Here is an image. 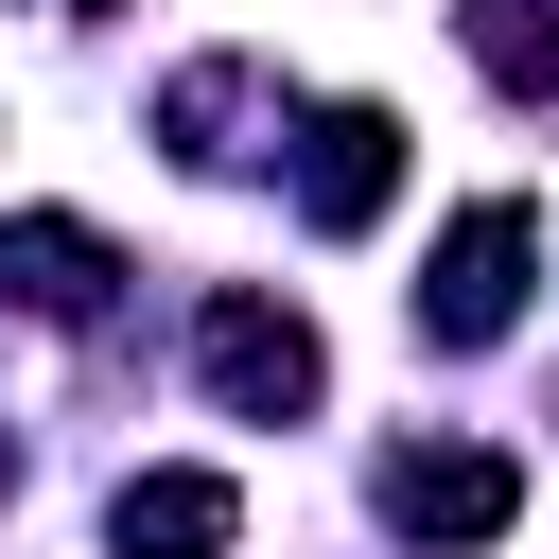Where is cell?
Returning <instances> with one entry per match:
<instances>
[{
    "label": "cell",
    "mask_w": 559,
    "mask_h": 559,
    "mask_svg": "<svg viewBox=\"0 0 559 559\" xmlns=\"http://www.w3.org/2000/svg\"><path fill=\"white\" fill-rule=\"evenodd\" d=\"M524 280H542V210L524 192H472L454 227H437V262H419V349H489L507 314H524Z\"/></svg>",
    "instance_id": "6da1fadb"
},
{
    "label": "cell",
    "mask_w": 559,
    "mask_h": 559,
    "mask_svg": "<svg viewBox=\"0 0 559 559\" xmlns=\"http://www.w3.org/2000/svg\"><path fill=\"white\" fill-rule=\"evenodd\" d=\"M192 367H210V402H227V419H314V384H332L314 314H297V297H245V280L192 314Z\"/></svg>",
    "instance_id": "7a4b0ae2"
},
{
    "label": "cell",
    "mask_w": 559,
    "mask_h": 559,
    "mask_svg": "<svg viewBox=\"0 0 559 559\" xmlns=\"http://www.w3.org/2000/svg\"><path fill=\"white\" fill-rule=\"evenodd\" d=\"M384 524H402V542H437V559H472V542H507V524H524V472H507L489 437L384 454Z\"/></svg>",
    "instance_id": "3957f363"
},
{
    "label": "cell",
    "mask_w": 559,
    "mask_h": 559,
    "mask_svg": "<svg viewBox=\"0 0 559 559\" xmlns=\"http://www.w3.org/2000/svg\"><path fill=\"white\" fill-rule=\"evenodd\" d=\"M384 192H402V122L384 105H314L297 122V210L349 245V227H384Z\"/></svg>",
    "instance_id": "277c9868"
},
{
    "label": "cell",
    "mask_w": 559,
    "mask_h": 559,
    "mask_svg": "<svg viewBox=\"0 0 559 559\" xmlns=\"http://www.w3.org/2000/svg\"><path fill=\"white\" fill-rule=\"evenodd\" d=\"M0 297H17V314H52V332H87V314L122 297V245H105V227H70V210H17V227H0Z\"/></svg>",
    "instance_id": "5b68a950"
},
{
    "label": "cell",
    "mask_w": 559,
    "mask_h": 559,
    "mask_svg": "<svg viewBox=\"0 0 559 559\" xmlns=\"http://www.w3.org/2000/svg\"><path fill=\"white\" fill-rule=\"evenodd\" d=\"M105 542H122V559H227V542H245V489H227V472H122V489H105Z\"/></svg>",
    "instance_id": "8992f818"
},
{
    "label": "cell",
    "mask_w": 559,
    "mask_h": 559,
    "mask_svg": "<svg viewBox=\"0 0 559 559\" xmlns=\"http://www.w3.org/2000/svg\"><path fill=\"white\" fill-rule=\"evenodd\" d=\"M454 35H472V70H489L507 105H559V17H542V0H454Z\"/></svg>",
    "instance_id": "52a82bcc"
},
{
    "label": "cell",
    "mask_w": 559,
    "mask_h": 559,
    "mask_svg": "<svg viewBox=\"0 0 559 559\" xmlns=\"http://www.w3.org/2000/svg\"><path fill=\"white\" fill-rule=\"evenodd\" d=\"M157 122H175V157H192V175H210V157H245V140H227V122H245V70H227V52H210V70H175V87H157Z\"/></svg>",
    "instance_id": "ba28073f"
},
{
    "label": "cell",
    "mask_w": 559,
    "mask_h": 559,
    "mask_svg": "<svg viewBox=\"0 0 559 559\" xmlns=\"http://www.w3.org/2000/svg\"><path fill=\"white\" fill-rule=\"evenodd\" d=\"M0 489H17V472H0Z\"/></svg>",
    "instance_id": "9c48e42d"
}]
</instances>
